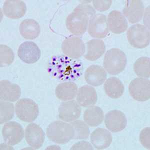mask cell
<instances>
[{
	"label": "cell",
	"instance_id": "6da1fadb",
	"mask_svg": "<svg viewBox=\"0 0 150 150\" xmlns=\"http://www.w3.org/2000/svg\"><path fill=\"white\" fill-rule=\"evenodd\" d=\"M65 57H56L50 63V72L60 80H75L82 75L81 62Z\"/></svg>",
	"mask_w": 150,
	"mask_h": 150
},
{
	"label": "cell",
	"instance_id": "7a4b0ae2",
	"mask_svg": "<svg viewBox=\"0 0 150 150\" xmlns=\"http://www.w3.org/2000/svg\"><path fill=\"white\" fill-rule=\"evenodd\" d=\"M96 14L94 8L89 5L80 4L67 18L66 25L72 34L79 36L87 30L89 21Z\"/></svg>",
	"mask_w": 150,
	"mask_h": 150
},
{
	"label": "cell",
	"instance_id": "3957f363",
	"mask_svg": "<svg viewBox=\"0 0 150 150\" xmlns=\"http://www.w3.org/2000/svg\"><path fill=\"white\" fill-rule=\"evenodd\" d=\"M47 135L49 139L55 143L65 144L73 139L74 130L71 124L56 121L49 125Z\"/></svg>",
	"mask_w": 150,
	"mask_h": 150
},
{
	"label": "cell",
	"instance_id": "277c9868",
	"mask_svg": "<svg viewBox=\"0 0 150 150\" xmlns=\"http://www.w3.org/2000/svg\"><path fill=\"white\" fill-rule=\"evenodd\" d=\"M127 63L126 55L121 50L112 48L106 52L104 57V68L110 75H116L124 70Z\"/></svg>",
	"mask_w": 150,
	"mask_h": 150
},
{
	"label": "cell",
	"instance_id": "5b68a950",
	"mask_svg": "<svg viewBox=\"0 0 150 150\" xmlns=\"http://www.w3.org/2000/svg\"><path fill=\"white\" fill-rule=\"evenodd\" d=\"M127 38L132 46L138 49L145 48L150 44V30L144 25L135 24L128 29Z\"/></svg>",
	"mask_w": 150,
	"mask_h": 150
},
{
	"label": "cell",
	"instance_id": "8992f818",
	"mask_svg": "<svg viewBox=\"0 0 150 150\" xmlns=\"http://www.w3.org/2000/svg\"><path fill=\"white\" fill-rule=\"evenodd\" d=\"M16 115L19 119L27 123L34 121L39 114L37 104L32 100L24 98L19 100L15 106Z\"/></svg>",
	"mask_w": 150,
	"mask_h": 150
},
{
	"label": "cell",
	"instance_id": "52a82bcc",
	"mask_svg": "<svg viewBox=\"0 0 150 150\" xmlns=\"http://www.w3.org/2000/svg\"><path fill=\"white\" fill-rule=\"evenodd\" d=\"M130 95L136 101L144 102L150 98V81L148 79L138 78L134 79L129 86Z\"/></svg>",
	"mask_w": 150,
	"mask_h": 150
},
{
	"label": "cell",
	"instance_id": "ba28073f",
	"mask_svg": "<svg viewBox=\"0 0 150 150\" xmlns=\"http://www.w3.org/2000/svg\"><path fill=\"white\" fill-rule=\"evenodd\" d=\"M62 50L67 56L73 59H78L84 55L85 46L80 38L72 36L63 41L62 44Z\"/></svg>",
	"mask_w": 150,
	"mask_h": 150
},
{
	"label": "cell",
	"instance_id": "9c48e42d",
	"mask_svg": "<svg viewBox=\"0 0 150 150\" xmlns=\"http://www.w3.org/2000/svg\"><path fill=\"white\" fill-rule=\"evenodd\" d=\"M2 133L5 142L11 146L19 144L24 137L22 127L19 123L14 121L6 123L2 129Z\"/></svg>",
	"mask_w": 150,
	"mask_h": 150
},
{
	"label": "cell",
	"instance_id": "30bf717a",
	"mask_svg": "<svg viewBox=\"0 0 150 150\" xmlns=\"http://www.w3.org/2000/svg\"><path fill=\"white\" fill-rule=\"evenodd\" d=\"M88 33L91 37L103 39L109 33L107 21L103 14L95 15L89 21Z\"/></svg>",
	"mask_w": 150,
	"mask_h": 150
},
{
	"label": "cell",
	"instance_id": "8fae6325",
	"mask_svg": "<svg viewBox=\"0 0 150 150\" xmlns=\"http://www.w3.org/2000/svg\"><path fill=\"white\" fill-rule=\"evenodd\" d=\"M19 58L25 63L34 64L39 60L41 52L35 43L27 41L21 45L18 50Z\"/></svg>",
	"mask_w": 150,
	"mask_h": 150
},
{
	"label": "cell",
	"instance_id": "7c38bea8",
	"mask_svg": "<svg viewBox=\"0 0 150 150\" xmlns=\"http://www.w3.org/2000/svg\"><path fill=\"white\" fill-rule=\"evenodd\" d=\"M25 132L26 142L32 148L37 150L42 147L45 135L40 126L35 123H31L28 125Z\"/></svg>",
	"mask_w": 150,
	"mask_h": 150
},
{
	"label": "cell",
	"instance_id": "4fadbf2b",
	"mask_svg": "<svg viewBox=\"0 0 150 150\" xmlns=\"http://www.w3.org/2000/svg\"><path fill=\"white\" fill-rule=\"evenodd\" d=\"M58 111L60 119L66 122H72L80 118L82 110L76 101L72 100L62 103Z\"/></svg>",
	"mask_w": 150,
	"mask_h": 150
},
{
	"label": "cell",
	"instance_id": "5bb4252c",
	"mask_svg": "<svg viewBox=\"0 0 150 150\" xmlns=\"http://www.w3.org/2000/svg\"><path fill=\"white\" fill-rule=\"evenodd\" d=\"M105 124L108 130L112 132H121L126 128L127 120L125 115L119 110H112L106 114Z\"/></svg>",
	"mask_w": 150,
	"mask_h": 150
},
{
	"label": "cell",
	"instance_id": "9a60e30c",
	"mask_svg": "<svg viewBox=\"0 0 150 150\" xmlns=\"http://www.w3.org/2000/svg\"><path fill=\"white\" fill-rule=\"evenodd\" d=\"M144 12L143 3L140 0L126 1L123 14L129 22L134 24L141 20Z\"/></svg>",
	"mask_w": 150,
	"mask_h": 150
},
{
	"label": "cell",
	"instance_id": "2e32d148",
	"mask_svg": "<svg viewBox=\"0 0 150 150\" xmlns=\"http://www.w3.org/2000/svg\"><path fill=\"white\" fill-rule=\"evenodd\" d=\"M107 73L103 67L99 65H91L85 73V79L88 84L94 87L101 86L107 79Z\"/></svg>",
	"mask_w": 150,
	"mask_h": 150
},
{
	"label": "cell",
	"instance_id": "e0dca14e",
	"mask_svg": "<svg viewBox=\"0 0 150 150\" xmlns=\"http://www.w3.org/2000/svg\"><path fill=\"white\" fill-rule=\"evenodd\" d=\"M108 28L112 32L119 34L126 31L128 28V22L124 16L121 12L113 10L108 16Z\"/></svg>",
	"mask_w": 150,
	"mask_h": 150
},
{
	"label": "cell",
	"instance_id": "ac0fdd59",
	"mask_svg": "<svg viewBox=\"0 0 150 150\" xmlns=\"http://www.w3.org/2000/svg\"><path fill=\"white\" fill-rule=\"evenodd\" d=\"M3 9L6 16L12 19L23 17L27 11L26 4L20 0L6 1Z\"/></svg>",
	"mask_w": 150,
	"mask_h": 150
},
{
	"label": "cell",
	"instance_id": "d6986e66",
	"mask_svg": "<svg viewBox=\"0 0 150 150\" xmlns=\"http://www.w3.org/2000/svg\"><path fill=\"white\" fill-rule=\"evenodd\" d=\"M20 87L13 84L8 80H2L0 82V99L4 101L14 102L20 97Z\"/></svg>",
	"mask_w": 150,
	"mask_h": 150
},
{
	"label": "cell",
	"instance_id": "ffe728a7",
	"mask_svg": "<svg viewBox=\"0 0 150 150\" xmlns=\"http://www.w3.org/2000/svg\"><path fill=\"white\" fill-rule=\"evenodd\" d=\"M91 143L97 150H104L109 147L112 142L111 133L104 128H98L93 132L90 137Z\"/></svg>",
	"mask_w": 150,
	"mask_h": 150
},
{
	"label": "cell",
	"instance_id": "44dd1931",
	"mask_svg": "<svg viewBox=\"0 0 150 150\" xmlns=\"http://www.w3.org/2000/svg\"><path fill=\"white\" fill-rule=\"evenodd\" d=\"M97 94L94 88L88 85L81 87L78 91L77 101L79 105L83 107L93 106L97 101Z\"/></svg>",
	"mask_w": 150,
	"mask_h": 150
},
{
	"label": "cell",
	"instance_id": "7402d4cb",
	"mask_svg": "<svg viewBox=\"0 0 150 150\" xmlns=\"http://www.w3.org/2000/svg\"><path fill=\"white\" fill-rule=\"evenodd\" d=\"M87 51L84 57L86 59L94 61L102 56L106 51V47L103 41L93 39L86 43Z\"/></svg>",
	"mask_w": 150,
	"mask_h": 150
},
{
	"label": "cell",
	"instance_id": "603a6c76",
	"mask_svg": "<svg viewBox=\"0 0 150 150\" xmlns=\"http://www.w3.org/2000/svg\"><path fill=\"white\" fill-rule=\"evenodd\" d=\"M20 34L26 39L33 40L37 38L40 33L39 23L33 19H26L21 22L19 27Z\"/></svg>",
	"mask_w": 150,
	"mask_h": 150
},
{
	"label": "cell",
	"instance_id": "cb8c5ba5",
	"mask_svg": "<svg viewBox=\"0 0 150 150\" xmlns=\"http://www.w3.org/2000/svg\"><path fill=\"white\" fill-rule=\"evenodd\" d=\"M78 92V86L72 82L61 83L57 86L55 94L57 97L62 101L71 100L76 97Z\"/></svg>",
	"mask_w": 150,
	"mask_h": 150
},
{
	"label": "cell",
	"instance_id": "d4e9b609",
	"mask_svg": "<svg viewBox=\"0 0 150 150\" xmlns=\"http://www.w3.org/2000/svg\"><path fill=\"white\" fill-rule=\"evenodd\" d=\"M106 94L112 99L121 97L124 92V86L118 78L112 77L108 79L104 84Z\"/></svg>",
	"mask_w": 150,
	"mask_h": 150
},
{
	"label": "cell",
	"instance_id": "484cf974",
	"mask_svg": "<svg viewBox=\"0 0 150 150\" xmlns=\"http://www.w3.org/2000/svg\"><path fill=\"white\" fill-rule=\"evenodd\" d=\"M104 119V112L98 106L89 107L84 112V121L91 127L98 126L102 123Z\"/></svg>",
	"mask_w": 150,
	"mask_h": 150
},
{
	"label": "cell",
	"instance_id": "4316f807",
	"mask_svg": "<svg viewBox=\"0 0 150 150\" xmlns=\"http://www.w3.org/2000/svg\"><path fill=\"white\" fill-rule=\"evenodd\" d=\"M134 70L138 77L148 78L150 76V60L148 57H141L134 64Z\"/></svg>",
	"mask_w": 150,
	"mask_h": 150
},
{
	"label": "cell",
	"instance_id": "83f0119b",
	"mask_svg": "<svg viewBox=\"0 0 150 150\" xmlns=\"http://www.w3.org/2000/svg\"><path fill=\"white\" fill-rule=\"evenodd\" d=\"M74 130L73 139L82 140L87 139L90 135V130L88 125L81 120H75L71 123Z\"/></svg>",
	"mask_w": 150,
	"mask_h": 150
},
{
	"label": "cell",
	"instance_id": "f1b7e54d",
	"mask_svg": "<svg viewBox=\"0 0 150 150\" xmlns=\"http://www.w3.org/2000/svg\"><path fill=\"white\" fill-rule=\"evenodd\" d=\"M0 123L1 124L7 122L13 119L14 116V106L13 104L5 101L0 102Z\"/></svg>",
	"mask_w": 150,
	"mask_h": 150
},
{
	"label": "cell",
	"instance_id": "f546056e",
	"mask_svg": "<svg viewBox=\"0 0 150 150\" xmlns=\"http://www.w3.org/2000/svg\"><path fill=\"white\" fill-rule=\"evenodd\" d=\"M0 57L1 67H5L10 65L15 59L13 50L5 45H1L0 46Z\"/></svg>",
	"mask_w": 150,
	"mask_h": 150
},
{
	"label": "cell",
	"instance_id": "4dcf8cb0",
	"mask_svg": "<svg viewBox=\"0 0 150 150\" xmlns=\"http://www.w3.org/2000/svg\"><path fill=\"white\" fill-rule=\"evenodd\" d=\"M150 128L147 127L141 132L140 141L142 145L147 149H150Z\"/></svg>",
	"mask_w": 150,
	"mask_h": 150
},
{
	"label": "cell",
	"instance_id": "1f68e13d",
	"mask_svg": "<svg viewBox=\"0 0 150 150\" xmlns=\"http://www.w3.org/2000/svg\"><path fill=\"white\" fill-rule=\"evenodd\" d=\"M112 1H93L94 7L97 10L100 12H104L108 10L111 7Z\"/></svg>",
	"mask_w": 150,
	"mask_h": 150
},
{
	"label": "cell",
	"instance_id": "d6a6232c",
	"mask_svg": "<svg viewBox=\"0 0 150 150\" xmlns=\"http://www.w3.org/2000/svg\"><path fill=\"white\" fill-rule=\"evenodd\" d=\"M71 150H94V148L89 142L83 141L79 142L74 144L71 148Z\"/></svg>",
	"mask_w": 150,
	"mask_h": 150
}]
</instances>
